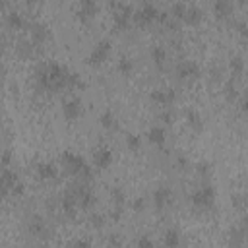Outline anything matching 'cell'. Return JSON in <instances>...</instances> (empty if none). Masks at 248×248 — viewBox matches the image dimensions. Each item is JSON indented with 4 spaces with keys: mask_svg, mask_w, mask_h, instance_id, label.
<instances>
[{
    "mask_svg": "<svg viewBox=\"0 0 248 248\" xmlns=\"http://www.w3.org/2000/svg\"><path fill=\"white\" fill-rule=\"evenodd\" d=\"M37 85L43 91H62V89H74L81 87V78L74 72H70L66 66L50 60L43 64L37 70Z\"/></svg>",
    "mask_w": 248,
    "mask_h": 248,
    "instance_id": "cell-1",
    "label": "cell"
},
{
    "mask_svg": "<svg viewBox=\"0 0 248 248\" xmlns=\"http://www.w3.org/2000/svg\"><path fill=\"white\" fill-rule=\"evenodd\" d=\"M60 159H62V165H64L72 174L81 176V178H85V180H89V178L93 176L89 163H87L79 153H74V151H62Z\"/></svg>",
    "mask_w": 248,
    "mask_h": 248,
    "instance_id": "cell-2",
    "label": "cell"
},
{
    "mask_svg": "<svg viewBox=\"0 0 248 248\" xmlns=\"http://www.w3.org/2000/svg\"><path fill=\"white\" fill-rule=\"evenodd\" d=\"M215 198H217L215 188L211 184H202L190 194V203L200 211H207L215 205Z\"/></svg>",
    "mask_w": 248,
    "mask_h": 248,
    "instance_id": "cell-3",
    "label": "cell"
},
{
    "mask_svg": "<svg viewBox=\"0 0 248 248\" xmlns=\"http://www.w3.org/2000/svg\"><path fill=\"white\" fill-rule=\"evenodd\" d=\"M110 50H112V43H110V39H101V41H97V43L93 45L91 52H89L87 58H85L87 66H91V68L101 66V64L108 58Z\"/></svg>",
    "mask_w": 248,
    "mask_h": 248,
    "instance_id": "cell-4",
    "label": "cell"
},
{
    "mask_svg": "<svg viewBox=\"0 0 248 248\" xmlns=\"http://www.w3.org/2000/svg\"><path fill=\"white\" fill-rule=\"evenodd\" d=\"M114 6V27L118 31L126 29L132 21H134V8L130 4H120V2H112Z\"/></svg>",
    "mask_w": 248,
    "mask_h": 248,
    "instance_id": "cell-5",
    "label": "cell"
},
{
    "mask_svg": "<svg viewBox=\"0 0 248 248\" xmlns=\"http://www.w3.org/2000/svg\"><path fill=\"white\" fill-rule=\"evenodd\" d=\"M159 14L161 12L155 4H141V8L134 12V21L143 27V25H149L153 21H159Z\"/></svg>",
    "mask_w": 248,
    "mask_h": 248,
    "instance_id": "cell-6",
    "label": "cell"
},
{
    "mask_svg": "<svg viewBox=\"0 0 248 248\" xmlns=\"http://www.w3.org/2000/svg\"><path fill=\"white\" fill-rule=\"evenodd\" d=\"M97 12H99L97 0H79L78 2V8H76V17L81 23H89V21L95 19Z\"/></svg>",
    "mask_w": 248,
    "mask_h": 248,
    "instance_id": "cell-7",
    "label": "cell"
},
{
    "mask_svg": "<svg viewBox=\"0 0 248 248\" xmlns=\"http://www.w3.org/2000/svg\"><path fill=\"white\" fill-rule=\"evenodd\" d=\"M81 112H83V101L79 99V97H68L64 103H62V114H64V118L68 120V122H74V120H78L79 116H81Z\"/></svg>",
    "mask_w": 248,
    "mask_h": 248,
    "instance_id": "cell-8",
    "label": "cell"
},
{
    "mask_svg": "<svg viewBox=\"0 0 248 248\" xmlns=\"http://www.w3.org/2000/svg\"><path fill=\"white\" fill-rule=\"evenodd\" d=\"M74 190H76L78 203L81 209H91L97 203V196L89 184H74Z\"/></svg>",
    "mask_w": 248,
    "mask_h": 248,
    "instance_id": "cell-9",
    "label": "cell"
},
{
    "mask_svg": "<svg viewBox=\"0 0 248 248\" xmlns=\"http://www.w3.org/2000/svg\"><path fill=\"white\" fill-rule=\"evenodd\" d=\"M202 74L198 62L194 60H180L176 64V78L178 79H198Z\"/></svg>",
    "mask_w": 248,
    "mask_h": 248,
    "instance_id": "cell-10",
    "label": "cell"
},
{
    "mask_svg": "<svg viewBox=\"0 0 248 248\" xmlns=\"http://www.w3.org/2000/svg\"><path fill=\"white\" fill-rule=\"evenodd\" d=\"M149 99L159 107H170L176 101V93L174 89H169V87H157V89H151Z\"/></svg>",
    "mask_w": 248,
    "mask_h": 248,
    "instance_id": "cell-11",
    "label": "cell"
},
{
    "mask_svg": "<svg viewBox=\"0 0 248 248\" xmlns=\"http://www.w3.org/2000/svg\"><path fill=\"white\" fill-rule=\"evenodd\" d=\"M27 232L33 238H39V240L48 238V227H46V223L41 215H31V219L27 221Z\"/></svg>",
    "mask_w": 248,
    "mask_h": 248,
    "instance_id": "cell-12",
    "label": "cell"
},
{
    "mask_svg": "<svg viewBox=\"0 0 248 248\" xmlns=\"http://www.w3.org/2000/svg\"><path fill=\"white\" fill-rule=\"evenodd\" d=\"M151 200H153V207H155V211H163V209L170 203V200H172V190H170L167 184H161L159 188L153 190Z\"/></svg>",
    "mask_w": 248,
    "mask_h": 248,
    "instance_id": "cell-13",
    "label": "cell"
},
{
    "mask_svg": "<svg viewBox=\"0 0 248 248\" xmlns=\"http://www.w3.org/2000/svg\"><path fill=\"white\" fill-rule=\"evenodd\" d=\"M112 165V149L103 145V147H97L93 151V167L99 169V170H105Z\"/></svg>",
    "mask_w": 248,
    "mask_h": 248,
    "instance_id": "cell-14",
    "label": "cell"
},
{
    "mask_svg": "<svg viewBox=\"0 0 248 248\" xmlns=\"http://www.w3.org/2000/svg\"><path fill=\"white\" fill-rule=\"evenodd\" d=\"M35 174L43 182H50V180H56L58 178V167L54 163H48V161H39L35 165Z\"/></svg>",
    "mask_w": 248,
    "mask_h": 248,
    "instance_id": "cell-15",
    "label": "cell"
},
{
    "mask_svg": "<svg viewBox=\"0 0 248 248\" xmlns=\"http://www.w3.org/2000/svg\"><path fill=\"white\" fill-rule=\"evenodd\" d=\"M29 31H31L33 45H43V43H46L50 39V29L45 23H41V21H33L29 25Z\"/></svg>",
    "mask_w": 248,
    "mask_h": 248,
    "instance_id": "cell-16",
    "label": "cell"
},
{
    "mask_svg": "<svg viewBox=\"0 0 248 248\" xmlns=\"http://www.w3.org/2000/svg\"><path fill=\"white\" fill-rule=\"evenodd\" d=\"M60 205H62V211H64L68 217H74V215H76V211H78L79 203H78V196H76V190H74V186H72L70 190H66V192H64Z\"/></svg>",
    "mask_w": 248,
    "mask_h": 248,
    "instance_id": "cell-17",
    "label": "cell"
},
{
    "mask_svg": "<svg viewBox=\"0 0 248 248\" xmlns=\"http://www.w3.org/2000/svg\"><path fill=\"white\" fill-rule=\"evenodd\" d=\"M184 118H186V124H188L194 132H202V130H203L202 114H200L194 107H186V110H184Z\"/></svg>",
    "mask_w": 248,
    "mask_h": 248,
    "instance_id": "cell-18",
    "label": "cell"
},
{
    "mask_svg": "<svg viewBox=\"0 0 248 248\" xmlns=\"http://www.w3.org/2000/svg\"><path fill=\"white\" fill-rule=\"evenodd\" d=\"M147 140H149V143H153L157 147H163L165 141H167V130H165V126H159V124L151 126L147 130Z\"/></svg>",
    "mask_w": 248,
    "mask_h": 248,
    "instance_id": "cell-19",
    "label": "cell"
},
{
    "mask_svg": "<svg viewBox=\"0 0 248 248\" xmlns=\"http://www.w3.org/2000/svg\"><path fill=\"white\" fill-rule=\"evenodd\" d=\"M213 14L217 19H227L232 14V0H213Z\"/></svg>",
    "mask_w": 248,
    "mask_h": 248,
    "instance_id": "cell-20",
    "label": "cell"
},
{
    "mask_svg": "<svg viewBox=\"0 0 248 248\" xmlns=\"http://www.w3.org/2000/svg\"><path fill=\"white\" fill-rule=\"evenodd\" d=\"M149 56H151V62H153L159 70L165 68V64H167V50H165L163 45H153L151 50H149Z\"/></svg>",
    "mask_w": 248,
    "mask_h": 248,
    "instance_id": "cell-21",
    "label": "cell"
},
{
    "mask_svg": "<svg viewBox=\"0 0 248 248\" xmlns=\"http://www.w3.org/2000/svg\"><path fill=\"white\" fill-rule=\"evenodd\" d=\"M202 19H203L202 8H198V6H188L182 21H184L186 25H198V23H202Z\"/></svg>",
    "mask_w": 248,
    "mask_h": 248,
    "instance_id": "cell-22",
    "label": "cell"
},
{
    "mask_svg": "<svg viewBox=\"0 0 248 248\" xmlns=\"http://www.w3.org/2000/svg\"><path fill=\"white\" fill-rule=\"evenodd\" d=\"M229 70H231V78L238 79L244 74V58L240 54H232L229 60Z\"/></svg>",
    "mask_w": 248,
    "mask_h": 248,
    "instance_id": "cell-23",
    "label": "cell"
},
{
    "mask_svg": "<svg viewBox=\"0 0 248 248\" xmlns=\"http://www.w3.org/2000/svg\"><path fill=\"white\" fill-rule=\"evenodd\" d=\"M6 23H8V27L10 29H14V31H21L23 27H27V23H25V17L19 14V12H10L8 16H6Z\"/></svg>",
    "mask_w": 248,
    "mask_h": 248,
    "instance_id": "cell-24",
    "label": "cell"
},
{
    "mask_svg": "<svg viewBox=\"0 0 248 248\" xmlns=\"http://www.w3.org/2000/svg\"><path fill=\"white\" fill-rule=\"evenodd\" d=\"M17 178L19 176L14 170H10V167H4V172H2V194L4 196H10V190Z\"/></svg>",
    "mask_w": 248,
    "mask_h": 248,
    "instance_id": "cell-25",
    "label": "cell"
},
{
    "mask_svg": "<svg viewBox=\"0 0 248 248\" xmlns=\"http://www.w3.org/2000/svg\"><path fill=\"white\" fill-rule=\"evenodd\" d=\"M180 242H182V238H180L178 229L170 227V229H167V231H165V234H163V244H165V246L174 248V246H180Z\"/></svg>",
    "mask_w": 248,
    "mask_h": 248,
    "instance_id": "cell-26",
    "label": "cell"
},
{
    "mask_svg": "<svg viewBox=\"0 0 248 248\" xmlns=\"http://www.w3.org/2000/svg\"><path fill=\"white\" fill-rule=\"evenodd\" d=\"M99 122H101V126H103L105 130H114V128H116V124H118V120H116V114H114L110 108H105V110L101 112V116H99Z\"/></svg>",
    "mask_w": 248,
    "mask_h": 248,
    "instance_id": "cell-27",
    "label": "cell"
},
{
    "mask_svg": "<svg viewBox=\"0 0 248 248\" xmlns=\"http://www.w3.org/2000/svg\"><path fill=\"white\" fill-rule=\"evenodd\" d=\"M116 68H118V72L122 74V76H130L132 72H134V60L130 58V56H120L118 58V62H116Z\"/></svg>",
    "mask_w": 248,
    "mask_h": 248,
    "instance_id": "cell-28",
    "label": "cell"
},
{
    "mask_svg": "<svg viewBox=\"0 0 248 248\" xmlns=\"http://www.w3.org/2000/svg\"><path fill=\"white\" fill-rule=\"evenodd\" d=\"M110 198L114 202V209H124V202H126V194L120 186H112L110 188Z\"/></svg>",
    "mask_w": 248,
    "mask_h": 248,
    "instance_id": "cell-29",
    "label": "cell"
},
{
    "mask_svg": "<svg viewBox=\"0 0 248 248\" xmlns=\"http://www.w3.org/2000/svg\"><path fill=\"white\" fill-rule=\"evenodd\" d=\"M186 8H188V6H186L184 2H174V4L170 6V12H169V14H170V17H172L174 21H182V19H184V14H186Z\"/></svg>",
    "mask_w": 248,
    "mask_h": 248,
    "instance_id": "cell-30",
    "label": "cell"
},
{
    "mask_svg": "<svg viewBox=\"0 0 248 248\" xmlns=\"http://www.w3.org/2000/svg\"><path fill=\"white\" fill-rule=\"evenodd\" d=\"M126 145H128V149L130 151H140V147H141V138L138 136V134H126Z\"/></svg>",
    "mask_w": 248,
    "mask_h": 248,
    "instance_id": "cell-31",
    "label": "cell"
},
{
    "mask_svg": "<svg viewBox=\"0 0 248 248\" xmlns=\"http://www.w3.org/2000/svg\"><path fill=\"white\" fill-rule=\"evenodd\" d=\"M87 223H89V227H93V229H103L105 223H107V217L101 215V213H91L89 219H87Z\"/></svg>",
    "mask_w": 248,
    "mask_h": 248,
    "instance_id": "cell-32",
    "label": "cell"
},
{
    "mask_svg": "<svg viewBox=\"0 0 248 248\" xmlns=\"http://www.w3.org/2000/svg\"><path fill=\"white\" fill-rule=\"evenodd\" d=\"M232 27H234V31H236L240 37L248 39V21H244V19H236V21L232 23Z\"/></svg>",
    "mask_w": 248,
    "mask_h": 248,
    "instance_id": "cell-33",
    "label": "cell"
},
{
    "mask_svg": "<svg viewBox=\"0 0 248 248\" xmlns=\"http://www.w3.org/2000/svg\"><path fill=\"white\" fill-rule=\"evenodd\" d=\"M196 172H198V176H202V178H207V176H211V165L209 163H198L196 165Z\"/></svg>",
    "mask_w": 248,
    "mask_h": 248,
    "instance_id": "cell-34",
    "label": "cell"
},
{
    "mask_svg": "<svg viewBox=\"0 0 248 248\" xmlns=\"http://www.w3.org/2000/svg\"><path fill=\"white\" fill-rule=\"evenodd\" d=\"M10 194H12V196H16V198H19V196H23V194H25V186H23V182H21L19 178L14 182V186H12Z\"/></svg>",
    "mask_w": 248,
    "mask_h": 248,
    "instance_id": "cell-35",
    "label": "cell"
},
{
    "mask_svg": "<svg viewBox=\"0 0 248 248\" xmlns=\"http://www.w3.org/2000/svg\"><path fill=\"white\" fill-rule=\"evenodd\" d=\"M159 118H161L163 124H170V122H172V112H170V108H165V110L159 114Z\"/></svg>",
    "mask_w": 248,
    "mask_h": 248,
    "instance_id": "cell-36",
    "label": "cell"
},
{
    "mask_svg": "<svg viewBox=\"0 0 248 248\" xmlns=\"http://www.w3.org/2000/svg\"><path fill=\"white\" fill-rule=\"evenodd\" d=\"M136 246H147V248H151L153 246V240L149 236H138L136 238Z\"/></svg>",
    "mask_w": 248,
    "mask_h": 248,
    "instance_id": "cell-37",
    "label": "cell"
},
{
    "mask_svg": "<svg viewBox=\"0 0 248 248\" xmlns=\"http://www.w3.org/2000/svg\"><path fill=\"white\" fill-rule=\"evenodd\" d=\"M132 207H134V211H143V207H145V200H143V198H136V200L132 202Z\"/></svg>",
    "mask_w": 248,
    "mask_h": 248,
    "instance_id": "cell-38",
    "label": "cell"
},
{
    "mask_svg": "<svg viewBox=\"0 0 248 248\" xmlns=\"http://www.w3.org/2000/svg\"><path fill=\"white\" fill-rule=\"evenodd\" d=\"M240 110L244 112V114H248V91L242 95V99H240Z\"/></svg>",
    "mask_w": 248,
    "mask_h": 248,
    "instance_id": "cell-39",
    "label": "cell"
},
{
    "mask_svg": "<svg viewBox=\"0 0 248 248\" xmlns=\"http://www.w3.org/2000/svg\"><path fill=\"white\" fill-rule=\"evenodd\" d=\"M10 161H12V153H10V149H4V155H2V167H10Z\"/></svg>",
    "mask_w": 248,
    "mask_h": 248,
    "instance_id": "cell-40",
    "label": "cell"
},
{
    "mask_svg": "<svg viewBox=\"0 0 248 248\" xmlns=\"http://www.w3.org/2000/svg\"><path fill=\"white\" fill-rule=\"evenodd\" d=\"M176 163H178V167H180V169H186V165H188V161H186V157H184L182 153H178V155H176Z\"/></svg>",
    "mask_w": 248,
    "mask_h": 248,
    "instance_id": "cell-41",
    "label": "cell"
},
{
    "mask_svg": "<svg viewBox=\"0 0 248 248\" xmlns=\"http://www.w3.org/2000/svg\"><path fill=\"white\" fill-rule=\"evenodd\" d=\"M72 244H74V246H91V242H89V240H74Z\"/></svg>",
    "mask_w": 248,
    "mask_h": 248,
    "instance_id": "cell-42",
    "label": "cell"
},
{
    "mask_svg": "<svg viewBox=\"0 0 248 248\" xmlns=\"http://www.w3.org/2000/svg\"><path fill=\"white\" fill-rule=\"evenodd\" d=\"M108 244H120V240H116V238H110V240H107Z\"/></svg>",
    "mask_w": 248,
    "mask_h": 248,
    "instance_id": "cell-43",
    "label": "cell"
},
{
    "mask_svg": "<svg viewBox=\"0 0 248 248\" xmlns=\"http://www.w3.org/2000/svg\"><path fill=\"white\" fill-rule=\"evenodd\" d=\"M236 4H238V6H246V4H248V0H236Z\"/></svg>",
    "mask_w": 248,
    "mask_h": 248,
    "instance_id": "cell-44",
    "label": "cell"
},
{
    "mask_svg": "<svg viewBox=\"0 0 248 248\" xmlns=\"http://www.w3.org/2000/svg\"><path fill=\"white\" fill-rule=\"evenodd\" d=\"M141 4H155V0H141Z\"/></svg>",
    "mask_w": 248,
    "mask_h": 248,
    "instance_id": "cell-45",
    "label": "cell"
},
{
    "mask_svg": "<svg viewBox=\"0 0 248 248\" xmlns=\"http://www.w3.org/2000/svg\"><path fill=\"white\" fill-rule=\"evenodd\" d=\"M25 2H29V4H33V2H35V0H25Z\"/></svg>",
    "mask_w": 248,
    "mask_h": 248,
    "instance_id": "cell-46",
    "label": "cell"
}]
</instances>
